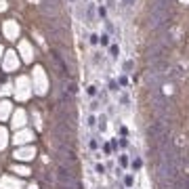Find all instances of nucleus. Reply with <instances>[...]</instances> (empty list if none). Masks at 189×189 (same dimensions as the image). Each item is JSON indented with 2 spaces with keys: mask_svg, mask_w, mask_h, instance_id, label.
Instances as JSON below:
<instances>
[{
  "mask_svg": "<svg viewBox=\"0 0 189 189\" xmlns=\"http://www.w3.org/2000/svg\"><path fill=\"white\" fill-rule=\"evenodd\" d=\"M164 67L166 65H160V67H153L151 72L147 74V84L151 86V88H158L164 80H166V74H164Z\"/></svg>",
  "mask_w": 189,
  "mask_h": 189,
  "instance_id": "f257e3e1",
  "label": "nucleus"
},
{
  "mask_svg": "<svg viewBox=\"0 0 189 189\" xmlns=\"http://www.w3.org/2000/svg\"><path fill=\"white\" fill-rule=\"evenodd\" d=\"M168 23V11H162V13H151L149 17V28L151 30H160L162 25Z\"/></svg>",
  "mask_w": 189,
  "mask_h": 189,
  "instance_id": "f03ea898",
  "label": "nucleus"
},
{
  "mask_svg": "<svg viewBox=\"0 0 189 189\" xmlns=\"http://www.w3.org/2000/svg\"><path fill=\"white\" fill-rule=\"evenodd\" d=\"M168 2H170V0H156L153 7H151V13H162V11H166V9H168Z\"/></svg>",
  "mask_w": 189,
  "mask_h": 189,
  "instance_id": "7ed1b4c3",
  "label": "nucleus"
},
{
  "mask_svg": "<svg viewBox=\"0 0 189 189\" xmlns=\"http://www.w3.org/2000/svg\"><path fill=\"white\" fill-rule=\"evenodd\" d=\"M118 53H120V49H118V46H111V55L118 57Z\"/></svg>",
  "mask_w": 189,
  "mask_h": 189,
  "instance_id": "20e7f679",
  "label": "nucleus"
},
{
  "mask_svg": "<svg viewBox=\"0 0 189 189\" xmlns=\"http://www.w3.org/2000/svg\"><path fill=\"white\" fill-rule=\"evenodd\" d=\"M124 69H126V72H128V69H132V61H126V63H124Z\"/></svg>",
  "mask_w": 189,
  "mask_h": 189,
  "instance_id": "39448f33",
  "label": "nucleus"
},
{
  "mask_svg": "<svg viewBox=\"0 0 189 189\" xmlns=\"http://www.w3.org/2000/svg\"><path fill=\"white\" fill-rule=\"evenodd\" d=\"M132 168H141V160H134L132 162Z\"/></svg>",
  "mask_w": 189,
  "mask_h": 189,
  "instance_id": "423d86ee",
  "label": "nucleus"
},
{
  "mask_svg": "<svg viewBox=\"0 0 189 189\" xmlns=\"http://www.w3.org/2000/svg\"><path fill=\"white\" fill-rule=\"evenodd\" d=\"M97 172H105V166H103V164H97Z\"/></svg>",
  "mask_w": 189,
  "mask_h": 189,
  "instance_id": "0eeeda50",
  "label": "nucleus"
},
{
  "mask_svg": "<svg viewBox=\"0 0 189 189\" xmlns=\"http://www.w3.org/2000/svg\"><path fill=\"white\" fill-rule=\"evenodd\" d=\"M101 44H109V38L107 36H101Z\"/></svg>",
  "mask_w": 189,
  "mask_h": 189,
  "instance_id": "6e6552de",
  "label": "nucleus"
},
{
  "mask_svg": "<svg viewBox=\"0 0 189 189\" xmlns=\"http://www.w3.org/2000/svg\"><path fill=\"white\" fill-rule=\"evenodd\" d=\"M124 183H126V185L130 187V185H132V177H126V179H124Z\"/></svg>",
  "mask_w": 189,
  "mask_h": 189,
  "instance_id": "1a4fd4ad",
  "label": "nucleus"
},
{
  "mask_svg": "<svg viewBox=\"0 0 189 189\" xmlns=\"http://www.w3.org/2000/svg\"><path fill=\"white\" fill-rule=\"evenodd\" d=\"M124 4H132V0H124Z\"/></svg>",
  "mask_w": 189,
  "mask_h": 189,
  "instance_id": "9d476101",
  "label": "nucleus"
}]
</instances>
